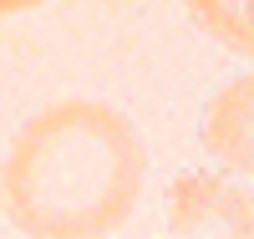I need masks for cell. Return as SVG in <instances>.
<instances>
[{
  "instance_id": "obj_1",
  "label": "cell",
  "mask_w": 254,
  "mask_h": 239,
  "mask_svg": "<svg viewBox=\"0 0 254 239\" xmlns=\"http://www.w3.org/2000/svg\"><path fill=\"white\" fill-rule=\"evenodd\" d=\"M137 127L107 102H51L36 112L0 173L5 224L36 239H92L127 224L142 193Z\"/></svg>"
},
{
  "instance_id": "obj_3",
  "label": "cell",
  "mask_w": 254,
  "mask_h": 239,
  "mask_svg": "<svg viewBox=\"0 0 254 239\" xmlns=\"http://www.w3.org/2000/svg\"><path fill=\"white\" fill-rule=\"evenodd\" d=\"M203 148L229 173L254 178V77L229 81L203 117Z\"/></svg>"
},
{
  "instance_id": "obj_5",
  "label": "cell",
  "mask_w": 254,
  "mask_h": 239,
  "mask_svg": "<svg viewBox=\"0 0 254 239\" xmlns=\"http://www.w3.org/2000/svg\"><path fill=\"white\" fill-rule=\"evenodd\" d=\"M36 5H46V0H0V15H26Z\"/></svg>"
},
{
  "instance_id": "obj_2",
  "label": "cell",
  "mask_w": 254,
  "mask_h": 239,
  "mask_svg": "<svg viewBox=\"0 0 254 239\" xmlns=\"http://www.w3.org/2000/svg\"><path fill=\"white\" fill-rule=\"evenodd\" d=\"M168 234L178 239H244L254 234V199L219 173H183L168 188Z\"/></svg>"
},
{
  "instance_id": "obj_4",
  "label": "cell",
  "mask_w": 254,
  "mask_h": 239,
  "mask_svg": "<svg viewBox=\"0 0 254 239\" xmlns=\"http://www.w3.org/2000/svg\"><path fill=\"white\" fill-rule=\"evenodd\" d=\"M188 15L224 51L254 61V0H188Z\"/></svg>"
}]
</instances>
